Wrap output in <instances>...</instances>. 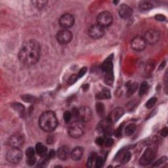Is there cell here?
I'll return each mask as SVG.
<instances>
[{
  "label": "cell",
  "mask_w": 168,
  "mask_h": 168,
  "mask_svg": "<svg viewBox=\"0 0 168 168\" xmlns=\"http://www.w3.org/2000/svg\"><path fill=\"white\" fill-rule=\"evenodd\" d=\"M113 22V17L112 14L109 11H103L96 17V24L103 28L110 26Z\"/></svg>",
  "instance_id": "obj_5"
},
{
  "label": "cell",
  "mask_w": 168,
  "mask_h": 168,
  "mask_svg": "<svg viewBox=\"0 0 168 168\" xmlns=\"http://www.w3.org/2000/svg\"><path fill=\"white\" fill-rule=\"evenodd\" d=\"M70 149L67 146H62L57 150V156L60 160L64 161L68 159L70 156Z\"/></svg>",
  "instance_id": "obj_18"
},
{
  "label": "cell",
  "mask_w": 168,
  "mask_h": 168,
  "mask_svg": "<svg viewBox=\"0 0 168 168\" xmlns=\"http://www.w3.org/2000/svg\"><path fill=\"white\" fill-rule=\"evenodd\" d=\"M14 109H15L17 112H19V113H21L22 112H24V108L22 105L18 104V103H16L15 105H13Z\"/></svg>",
  "instance_id": "obj_34"
},
{
  "label": "cell",
  "mask_w": 168,
  "mask_h": 168,
  "mask_svg": "<svg viewBox=\"0 0 168 168\" xmlns=\"http://www.w3.org/2000/svg\"><path fill=\"white\" fill-rule=\"evenodd\" d=\"M85 132L84 123L78 120L74 121L70 124L68 128V134L72 138L77 139L82 137Z\"/></svg>",
  "instance_id": "obj_3"
},
{
  "label": "cell",
  "mask_w": 168,
  "mask_h": 168,
  "mask_svg": "<svg viewBox=\"0 0 168 168\" xmlns=\"http://www.w3.org/2000/svg\"><path fill=\"white\" fill-rule=\"evenodd\" d=\"M167 133H168V130H167V128H163L162 130L160 131V135L164 137H165L167 136Z\"/></svg>",
  "instance_id": "obj_43"
},
{
  "label": "cell",
  "mask_w": 168,
  "mask_h": 168,
  "mask_svg": "<svg viewBox=\"0 0 168 168\" xmlns=\"http://www.w3.org/2000/svg\"><path fill=\"white\" fill-rule=\"evenodd\" d=\"M74 17L70 13H65L59 18V24L64 29H68L74 24Z\"/></svg>",
  "instance_id": "obj_13"
},
{
  "label": "cell",
  "mask_w": 168,
  "mask_h": 168,
  "mask_svg": "<svg viewBox=\"0 0 168 168\" xmlns=\"http://www.w3.org/2000/svg\"><path fill=\"white\" fill-rule=\"evenodd\" d=\"M96 155H92L89 156L88 160H87V166L88 167H92L95 164V160H96Z\"/></svg>",
  "instance_id": "obj_28"
},
{
  "label": "cell",
  "mask_w": 168,
  "mask_h": 168,
  "mask_svg": "<svg viewBox=\"0 0 168 168\" xmlns=\"http://www.w3.org/2000/svg\"><path fill=\"white\" fill-rule=\"evenodd\" d=\"M96 112L100 116H103L105 113V107L102 103H97L96 105Z\"/></svg>",
  "instance_id": "obj_27"
},
{
  "label": "cell",
  "mask_w": 168,
  "mask_h": 168,
  "mask_svg": "<svg viewBox=\"0 0 168 168\" xmlns=\"http://www.w3.org/2000/svg\"><path fill=\"white\" fill-rule=\"evenodd\" d=\"M99 96H100V98L107 99H109L111 97V93H110V91L109 89L103 88V91H101Z\"/></svg>",
  "instance_id": "obj_26"
},
{
  "label": "cell",
  "mask_w": 168,
  "mask_h": 168,
  "mask_svg": "<svg viewBox=\"0 0 168 168\" xmlns=\"http://www.w3.org/2000/svg\"><path fill=\"white\" fill-rule=\"evenodd\" d=\"M76 117L78 120L86 123L91 119L93 117V112L91 108L88 107H82L77 109Z\"/></svg>",
  "instance_id": "obj_6"
},
{
  "label": "cell",
  "mask_w": 168,
  "mask_h": 168,
  "mask_svg": "<svg viewBox=\"0 0 168 168\" xmlns=\"http://www.w3.org/2000/svg\"><path fill=\"white\" fill-rule=\"evenodd\" d=\"M95 142L96 144L101 146V145H103V144L105 143V140L103 137H98V138H96Z\"/></svg>",
  "instance_id": "obj_41"
},
{
  "label": "cell",
  "mask_w": 168,
  "mask_h": 168,
  "mask_svg": "<svg viewBox=\"0 0 168 168\" xmlns=\"http://www.w3.org/2000/svg\"><path fill=\"white\" fill-rule=\"evenodd\" d=\"M84 148L82 146L75 147L70 152L71 158L73 160H80L82 158L83 155H84Z\"/></svg>",
  "instance_id": "obj_19"
},
{
  "label": "cell",
  "mask_w": 168,
  "mask_h": 168,
  "mask_svg": "<svg viewBox=\"0 0 168 168\" xmlns=\"http://www.w3.org/2000/svg\"><path fill=\"white\" fill-rule=\"evenodd\" d=\"M72 34L68 29H63L57 34L56 38L58 43L61 45L68 44L72 40Z\"/></svg>",
  "instance_id": "obj_8"
},
{
  "label": "cell",
  "mask_w": 168,
  "mask_h": 168,
  "mask_svg": "<svg viewBox=\"0 0 168 168\" xmlns=\"http://www.w3.org/2000/svg\"><path fill=\"white\" fill-rule=\"evenodd\" d=\"M22 158V152L20 148H12L6 155V159L11 164H18Z\"/></svg>",
  "instance_id": "obj_7"
},
{
  "label": "cell",
  "mask_w": 168,
  "mask_h": 168,
  "mask_svg": "<svg viewBox=\"0 0 168 168\" xmlns=\"http://www.w3.org/2000/svg\"><path fill=\"white\" fill-rule=\"evenodd\" d=\"M55 155H56V152L54 150H51L49 152H48L47 155V158L48 159H51V158H53Z\"/></svg>",
  "instance_id": "obj_40"
},
{
  "label": "cell",
  "mask_w": 168,
  "mask_h": 168,
  "mask_svg": "<svg viewBox=\"0 0 168 168\" xmlns=\"http://www.w3.org/2000/svg\"><path fill=\"white\" fill-rule=\"evenodd\" d=\"M124 114V110L121 107H117L112 110L110 113L109 119L112 123L117 122Z\"/></svg>",
  "instance_id": "obj_17"
},
{
  "label": "cell",
  "mask_w": 168,
  "mask_h": 168,
  "mask_svg": "<svg viewBox=\"0 0 168 168\" xmlns=\"http://www.w3.org/2000/svg\"><path fill=\"white\" fill-rule=\"evenodd\" d=\"M40 128L45 132H51L58 126V119L53 112L46 111L39 118Z\"/></svg>",
  "instance_id": "obj_2"
},
{
  "label": "cell",
  "mask_w": 168,
  "mask_h": 168,
  "mask_svg": "<svg viewBox=\"0 0 168 168\" xmlns=\"http://www.w3.org/2000/svg\"><path fill=\"white\" fill-rule=\"evenodd\" d=\"M27 164L29 165H34L36 163V158L35 156H32V157L27 158Z\"/></svg>",
  "instance_id": "obj_36"
},
{
  "label": "cell",
  "mask_w": 168,
  "mask_h": 168,
  "mask_svg": "<svg viewBox=\"0 0 168 168\" xmlns=\"http://www.w3.org/2000/svg\"><path fill=\"white\" fill-rule=\"evenodd\" d=\"M166 160H167V158L165 157H165L160 158L159 160L156 161V162L155 163V164H153L152 166L153 167H158V166H159V165H160L161 164H162L163 163H164Z\"/></svg>",
  "instance_id": "obj_35"
},
{
  "label": "cell",
  "mask_w": 168,
  "mask_h": 168,
  "mask_svg": "<svg viewBox=\"0 0 168 168\" xmlns=\"http://www.w3.org/2000/svg\"><path fill=\"white\" fill-rule=\"evenodd\" d=\"M64 120L65 121L66 123H68L70 122V121L71 120L72 117V114L70 112L66 111L64 113Z\"/></svg>",
  "instance_id": "obj_31"
},
{
  "label": "cell",
  "mask_w": 168,
  "mask_h": 168,
  "mask_svg": "<svg viewBox=\"0 0 168 168\" xmlns=\"http://www.w3.org/2000/svg\"><path fill=\"white\" fill-rule=\"evenodd\" d=\"M103 163H104V160H103V158L101 156H96V160H95V167L97 168H100L103 166Z\"/></svg>",
  "instance_id": "obj_30"
},
{
  "label": "cell",
  "mask_w": 168,
  "mask_h": 168,
  "mask_svg": "<svg viewBox=\"0 0 168 168\" xmlns=\"http://www.w3.org/2000/svg\"><path fill=\"white\" fill-rule=\"evenodd\" d=\"M156 20H157L158 21H164L165 20V17L163 15H156L155 16Z\"/></svg>",
  "instance_id": "obj_42"
},
{
  "label": "cell",
  "mask_w": 168,
  "mask_h": 168,
  "mask_svg": "<svg viewBox=\"0 0 168 168\" xmlns=\"http://www.w3.org/2000/svg\"><path fill=\"white\" fill-rule=\"evenodd\" d=\"M155 157V152L152 148H148L144 152L143 155L141 156L139 160V163L141 165L145 166L152 162L154 158Z\"/></svg>",
  "instance_id": "obj_14"
},
{
  "label": "cell",
  "mask_w": 168,
  "mask_h": 168,
  "mask_svg": "<svg viewBox=\"0 0 168 168\" xmlns=\"http://www.w3.org/2000/svg\"><path fill=\"white\" fill-rule=\"evenodd\" d=\"M87 70V69L86 67H83V68H82L80 70L79 72H78V78H82V77L84 76L86 74Z\"/></svg>",
  "instance_id": "obj_37"
},
{
  "label": "cell",
  "mask_w": 168,
  "mask_h": 168,
  "mask_svg": "<svg viewBox=\"0 0 168 168\" xmlns=\"http://www.w3.org/2000/svg\"><path fill=\"white\" fill-rule=\"evenodd\" d=\"M148 84H147V82H142L141 85V86H140V88H139L140 96L144 95V94L146 93L147 90H148Z\"/></svg>",
  "instance_id": "obj_25"
},
{
  "label": "cell",
  "mask_w": 168,
  "mask_h": 168,
  "mask_svg": "<svg viewBox=\"0 0 168 168\" xmlns=\"http://www.w3.org/2000/svg\"><path fill=\"white\" fill-rule=\"evenodd\" d=\"M88 34L90 36V38L94 39V40L100 39L104 36L105 28L97 24H93L89 28Z\"/></svg>",
  "instance_id": "obj_11"
},
{
  "label": "cell",
  "mask_w": 168,
  "mask_h": 168,
  "mask_svg": "<svg viewBox=\"0 0 168 168\" xmlns=\"http://www.w3.org/2000/svg\"><path fill=\"white\" fill-rule=\"evenodd\" d=\"M78 79V76L76 75H72L70 77V78L68 79V84H70V85H72L74 84V83L77 81V80Z\"/></svg>",
  "instance_id": "obj_38"
},
{
  "label": "cell",
  "mask_w": 168,
  "mask_h": 168,
  "mask_svg": "<svg viewBox=\"0 0 168 168\" xmlns=\"http://www.w3.org/2000/svg\"><path fill=\"white\" fill-rule=\"evenodd\" d=\"M114 143V140L112 139V138H107V139L105 141V145L109 147V146H111L112 144Z\"/></svg>",
  "instance_id": "obj_39"
},
{
  "label": "cell",
  "mask_w": 168,
  "mask_h": 168,
  "mask_svg": "<svg viewBox=\"0 0 168 168\" xmlns=\"http://www.w3.org/2000/svg\"><path fill=\"white\" fill-rule=\"evenodd\" d=\"M36 150L32 148V147H28L26 150V155L27 158L32 157V156H34L35 155Z\"/></svg>",
  "instance_id": "obj_32"
},
{
  "label": "cell",
  "mask_w": 168,
  "mask_h": 168,
  "mask_svg": "<svg viewBox=\"0 0 168 168\" xmlns=\"http://www.w3.org/2000/svg\"><path fill=\"white\" fill-rule=\"evenodd\" d=\"M24 142V137L20 134L13 135L9 139V144L12 148H20L23 145Z\"/></svg>",
  "instance_id": "obj_15"
},
{
  "label": "cell",
  "mask_w": 168,
  "mask_h": 168,
  "mask_svg": "<svg viewBox=\"0 0 168 168\" xmlns=\"http://www.w3.org/2000/svg\"><path fill=\"white\" fill-rule=\"evenodd\" d=\"M122 128H123V126L120 125V127H119L118 129V130L116 131V132H115V135H116L117 136L119 137V135H121V131H122Z\"/></svg>",
  "instance_id": "obj_44"
},
{
  "label": "cell",
  "mask_w": 168,
  "mask_h": 168,
  "mask_svg": "<svg viewBox=\"0 0 168 168\" xmlns=\"http://www.w3.org/2000/svg\"><path fill=\"white\" fill-rule=\"evenodd\" d=\"M34 6L38 9H41L47 5L48 2L47 1H43V0H36V1H32Z\"/></svg>",
  "instance_id": "obj_23"
},
{
  "label": "cell",
  "mask_w": 168,
  "mask_h": 168,
  "mask_svg": "<svg viewBox=\"0 0 168 168\" xmlns=\"http://www.w3.org/2000/svg\"><path fill=\"white\" fill-rule=\"evenodd\" d=\"M156 101H157V99L156 97H152L146 103V107L147 109H151L156 104Z\"/></svg>",
  "instance_id": "obj_29"
},
{
  "label": "cell",
  "mask_w": 168,
  "mask_h": 168,
  "mask_svg": "<svg viewBox=\"0 0 168 168\" xmlns=\"http://www.w3.org/2000/svg\"><path fill=\"white\" fill-rule=\"evenodd\" d=\"M160 36V32L156 30L151 29L146 32L143 38L145 40L146 43L152 45L159 41Z\"/></svg>",
  "instance_id": "obj_9"
},
{
  "label": "cell",
  "mask_w": 168,
  "mask_h": 168,
  "mask_svg": "<svg viewBox=\"0 0 168 168\" xmlns=\"http://www.w3.org/2000/svg\"><path fill=\"white\" fill-rule=\"evenodd\" d=\"M41 47L38 41L34 40L27 41L20 47L18 59L22 64L32 66L38 63L40 57Z\"/></svg>",
  "instance_id": "obj_1"
},
{
  "label": "cell",
  "mask_w": 168,
  "mask_h": 168,
  "mask_svg": "<svg viewBox=\"0 0 168 168\" xmlns=\"http://www.w3.org/2000/svg\"><path fill=\"white\" fill-rule=\"evenodd\" d=\"M139 7L142 11H148L153 7V5L147 1H142L139 3Z\"/></svg>",
  "instance_id": "obj_21"
},
{
  "label": "cell",
  "mask_w": 168,
  "mask_h": 168,
  "mask_svg": "<svg viewBox=\"0 0 168 168\" xmlns=\"http://www.w3.org/2000/svg\"><path fill=\"white\" fill-rule=\"evenodd\" d=\"M135 130H136V125L134 123H131L125 128V133L128 136H130L133 134V133L135 132Z\"/></svg>",
  "instance_id": "obj_22"
},
{
  "label": "cell",
  "mask_w": 168,
  "mask_h": 168,
  "mask_svg": "<svg viewBox=\"0 0 168 168\" xmlns=\"http://www.w3.org/2000/svg\"><path fill=\"white\" fill-rule=\"evenodd\" d=\"M146 42L143 37L136 36L131 41V47L136 51H141L146 48Z\"/></svg>",
  "instance_id": "obj_12"
},
{
  "label": "cell",
  "mask_w": 168,
  "mask_h": 168,
  "mask_svg": "<svg viewBox=\"0 0 168 168\" xmlns=\"http://www.w3.org/2000/svg\"><path fill=\"white\" fill-rule=\"evenodd\" d=\"M111 124L112 122L109 118L104 119L99 123L96 130L99 133H104L106 136H109V135H111L113 132Z\"/></svg>",
  "instance_id": "obj_10"
},
{
  "label": "cell",
  "mask_w": 168,
  "mask_h": 168,
  "mask_svg": "<svg viewBox=\"0 0 168 168\" xmlns=\"http://www.w3.org/2000/svg\"><path fill=\"white\" fill-rule=\"evenodd\" d=\"M103 72L104 73L105 82L108 85H112L114 80L113 70H112V63L111 60L108 59L102 66Z\"/></svg>",
  "instance_id": "obj_4"
},
{
  "label": "cell",
  "mask_w": 168,
  "mask_h": 168,
  "mask_svg": "<svg viewBox=\"0 0 168 168\" xmlns=\"http://www.w3.org/2000/svg\"><path fill=\"white\" fill-rule=\"evenodd\" d=\"M131 158H132V154L130 152H125L122 156H121V162L123 164H127L129 161L131 160Z\"/></svg>",
  "instance_id": "obj_24"
},
{
  "label": "cell",
  "mask_w": 168,
  "mask_h": 168,
  "mask_svg": "<svg viewBox=\"0 0 168 168\" xmlns=\"http://www.w3.org/2000/svg\"><path fill=\"white\" fill-rule=\"evenodd\" d=\"M36 152L39 156H41V158L47 156L48 154V150H47V147H46L44 144H43L42 143H40V142H38V143L36 144Z\"/></svg>",
  "instance_id": "obj_20"
},
{
  "label": "cell",
  "mask_w": 168,
  "mask_h": 168,
  "mask_svg": "<svg viewBox=\"0 0 168 168\" xmlns=\"http://www.w3.org/2000/svg\"><path fill=\"white\" fill-rule=\"evenodd\" d=\"M137 88V84H131L128 88V94L129 95H132L134 93Z\"/></svg>",
  "instance_id": "obj_33"
},
{
  "label": "cell",
  "mask_w": 168,
  "mask_h": 168,
  "mask_svg": "<svg viewBox=\"0 0 168 168\" xmlns=\"http://www.w3.org/2000/svg\"><path fill=\"white\" fill-rule=\"evenodd\" d=\"M118 13L121 18L123 19H128L132 15L133 10L128 5L122 4L119 6L118 9Z\"/></svg>",
  "instance_id": "obj_16"
}]
</instances>
